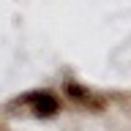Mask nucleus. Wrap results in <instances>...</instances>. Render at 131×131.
Masks as SVG:
<instances>
[{
  "mask_svg": "<svg viewBox=\"0 0 131 131\" xmlns=\"http://www.w3.org/2000/svg\"><path fill=\"white\" fill-rule=\"evenodd\" d=\"M19 104H25L36 117H55V115L60 112L57 98L52 96V93H44V90H33V93L22 96V98H19Z\"/></svg>",
  "mask_w": 131,
  "mask_h": 131,
  "instance_id": "1",
  "label": "nucleus"
}]
</instances>
